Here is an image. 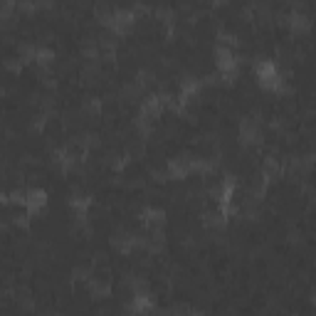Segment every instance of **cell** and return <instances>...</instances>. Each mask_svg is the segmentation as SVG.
I'll use <instances>...</instances> for the list:
<instances>
[{
    "mask_svg": "<svg viewBox=\"0 0 316 316\" xmlns=\"http://www.w3.org/2000/svg\"><path fill=\"white\" fill-rule=\"evenodd\" d=\"M22 203H25L30 210H37V208L45 205V193H42V190H35V193H30L27 198H22Z\"/></svg>",
    "mask_w": 316,
    "mask_h": 316,
    "instance_id": "obj_1",
    "label": "cell"
}]
</instances>
